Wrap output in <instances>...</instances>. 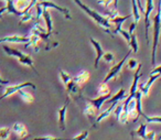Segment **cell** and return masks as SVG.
<instances>
[{
	"instance_id": "cell-15",
	"label": "cell",
	"mask_w": 161,
	"mask_h": 140,
	"mask_svg": "<svg viewBox=\"0 0 161 140\" xmlns=\"http://www.w3.org/2000/svg\"><path fill=\"white\" fill-rule=\"evenodd\" d=\"M112 97V96H99V97H97V98H86V102L87 103H90V104H92L93 106L96 108V110L97 111H99L101 110V108H102V106H103V104L105 102H107L109 98Z\"/></svg>"
},
{
	"instance_id": "cell-21",
	"label": "cell",
	"mask_w": 161,
	"mask_h": 140,
	"mask_svg": "<svg viewBox=\"0 0 161 140\" xmlns=\"http://www.w3.org/2000/svg\"><path fill=\"white\" fill-rule=\"evenodd\" d=\"M41 39L39 38L36 34H30L29 36V42L25 45V49H28V48L32 47L34 49V51L38 52L39 51V42H40Z\"/></svg>"
},
{
	"instance_id": "cell-1",
	"label": "cell",
	"mask_w": 161,
	"mask_h": 140,
	"mask_svg": "<svg viewBox=\"0 0 161 140\" xmlns=\"http://www.w3.org/2000/svg\"><path fill=\"white\" fill-rule=\"evenodd\" d=\"M73 1L78 6V8H80V9L83 10V11L85 12L88 17H91V18H92L93 20L97 23V25H101V27L103 28L107 33H109L110 36H112V38H114V34H113L114 25H113V23L110 22V20L107 18V17L103 16V14H98V12L95 11V10L91 9V8L88 7V6H86L82 0H73Z\"/></svg>"
},
{
	"instance_id": "cell-11",
	"label": "cell",
	"mask_w": 161,
	"mask_h": 140,
	"mask_svg": "<svg viewBox=\"0 0 161 140\" xmlns=\"http://www.w3.org/2000/svg\"><path fill=\"white\" fill-rule=\"evenodd\" d=\"M11 130L14 131V135H16L20 140H25L28 137H29L28 128L22 124V122H14Z\"/></svg>"
},
{
	"instance_id": "cell-38",
	"label": "cell",
	"mask_w": 161,
	"mask_h": 140,
	"mask_svg": "<svg viewBox=\"0 0 161 140\" xmlns=\"http://www.w3.org/2000/svg\"><path fill=\"white\" fill-rule=\"evenodd\" d=\"M154 138H156V132L154 131H148L146 140H154Z\"/></svg>"
},
{
	"instance_id": "cell-41",
	"label": "cell",
	"mask_w": 161,
	"mask_h": 140,
	"mask_svg": "<svg viewBox=\"0 0 161 140\" xmlns=\"http://www.w3.org/2000/svg\"><path fill=\"white\" fill-rule=\"evenodd\" d=\"M7 11V7H3V8H0V19L3 18V12Z\"/></svg>"
},
{
	"instance_id": "cell-7",
	"label": "cell",
	"mask_w": 161,
	"mask_h": 140,
	"mask_svg": "<svg viewBox=\"0 0 161 140\" xmlns=\"http://www.w3.org/2000/svg\"><path fill=\"white\" fill-rule=\"evenodd\" d=\"M154 6H153V0H146V7H145V36L147 44H149V27H150V21L149 17L151 12L153 11Z\"/></svg>"
},
{
	"instance_id": "cell-22",
	"label": "cell",
	"mask_w": 161,
	"mask_h": 140,
	"mask_svg": "<svg viewBox=\"0 0 161 140\" xmlns=\"http://www.w3.org/2000/svg\"><path fill=\"white\" fill-rule=\"evenodd\" d=\"M6 3H7V12H9V14H16V16L18 17H23V12L19 11L18 9L16 8V6H14V0H3Z\"/></svg>"
},
{
	"instance_id": "cell-37",
	"label": "cell",
	"mask_w": 161,
	"mask_h": 140,
	"mask_svg": "<svg viewBox=\"0 0 161 140\" xmlns=\"http://www.w3.org/2000/svg\"><path fill=\"white\" fill-rule=\"evenodd\" d=\"M34 6H36V0H30V3H29V6H28V8L25 10V11H23V16H25V14H27V12L31 11L32 8H33Z\"/></svg>"
},
{
	"instance_id": "cell-24",
	"label": "cell",
	"mask_w": 161,
	"mask_h": 140,
	"mask_svg": "<svg viewBox=\"0 0 161 140\" xmlns=\"http://www.w3.org/2000/svg\"><path fill=\"white\" fill-rule=\"evenodd\" d=\"M18 95L21 97V99L23 100V102H25L27 104H32V103L34 102V97L31 95L30 93H28V92H25V89H21V91L18 92Z\"/></svg>"
},
{
	"instance_id": "cell-36",
	"label": "cell",
	"mask_w": 161,
	"mask_h": 140,
	"mask_svg": "<svg viewBox=\"0 0 161 140\" xmlns=\"http://www.w3.org/2000/svg\"><path fill=\"white\" fill-rule=\"evenodd\" d=\"M114 3V0H97V3H99L101 6H103L105 9H108L109 6Z\"/></svg>"
},
{
	"instance_id": "cell-32",
	"label": "cell",
	"mask_w": 161,
	"mask_h": 140,
	"mask_svg": "<svg viewBox=\"0 0 161 140\" xmlns=\"http://www.w3.org/2000/svg\"><path fill=\"white\" fill-rule=\"evenodd\" d=\"M102 59L104 60V62L108 63V64H109V63L115 62V55L112 53V52H105Z\"/></svg>"
},
{
	"instance_id": "cell-14",
	"label": "cell",
	"mask_w": 161,
	"mask_h": 140,
	"mask_svg": "<svg viewBox=\"0 0 161 140\" xmlns=\"http://www.w3.org/2000/svg\"><path fill=\"white\" fill-rule=\"evenodd\" d=\"M90 41H91V43H92L93 47H94L95 52H96V58H95L94 67H95V69H97V67H98L99 60H101V59L103 58V55H104V53H105V51H104L103 48H102V44L99 43V41H97L96 39L91 38Z\"/></svg>"
},
{
	"instance_id": "cell-19",
	"label": "cell",
	"mask_w": 161,
	"mask_h": 140,
	"mask_svg": "<svg viewBox=\"0 0 161 140\" xmlns=\"http://www.w3.org/2000/svg\"><path fill=\"white\" fill-rule=\"evenodd\" d=\"M117 105H118V104H112L107 109H106V110H104L103 113L99 114L98 117H97V119H96V126H98V124L102 121V120H104L105 118L109 117V116L114 113V110H115V108H116Z\"/></svg>"
},
{
	"instance_id": "cell-8",
	"label": "cell",
	"mask_w": 161,
	"mask_h": 140,
	"mask_svg": "<svg viewBox=\"0 0 161 140\" xmlns=\"http://www.w3.org/2000/svg\"><path fill=\"white\" fill-rule=\"evenodd\" d=\"M66 93L69 95V97H71L72 99L77 100L80 98H82V91H80V86L78 84H76L74 81L69 82V84L65 86Z\"/></svg>"
},
{
	"instance_id": "cell-16",
	"label": "cell",
	"mask_w": 161,
	"mask_h": 140,
	"mask_svg": "<svg viewBox=\"0 0 161 140\" xmlns=\"http://www.w3.org/2000/svg\"><path fill=\"white\" fill-rule=\"evenodd\" d=\"M126 98H127V92H126L125 88H120L114 96H112V97L108 99V103H109L110 105L119 104L120 100H125Z\"/></svg>"
},
{
	"instance_id": "cell-39",
	"label": "cell",
	"mask_w": 161,
	"mask_h": 140,
	"mask_svg": "<svg viewBox=\"0 0 161 140\" xmlns=\"http://www.w3.org/2000/svg\"><path fill=\"white\" fill-rule=\"evenodd\" d=\"M156 74H160L161 75V65L160 66H157L150 72V75H156Z\"/></svg>"
},
{
	"instance_id": "cell-34",
	"label": "cell",
	"mask_w": 161,
	"mask_h": 140,
	"mask_svg": "<svg viewBox=\"0 0 161 140\" xmlns=\"http://www.w3.org/2000/svg\"><path fill=\"white\" fill-rule=\"evenodd\" d=\"M117 33L120 34V36L126 40V42L129 44V42H130V34H129V32L126 31V30H124V29H120V30H118V31H117Z\"/></svg>"
},
{
	"instance_id": "cell-25",
	"label": "cell",
	"mask_w": 161,
	"mask_h": 140,
	"mask_svg": "<svg viewBox=\"0 0 161 140\" xmlns=\"http://www.w3.org/2000/svg\"><path fill=\"white\" fill-rule=\"evenodd\" d=\"M97 95L98 96H110V89L106 83L102 82L97 88Z\"/></svg>"
},
{
	"instance_id": "cell-33",
	"label": "cell",
	"mask_w": 161,
	"mask_h": 140,
	"mask_svg": "<svg viewBox=\"0 0 161 140\" xmlns=\"http://www.w3.org/2000/svg\"><path fill=\"white\" fill-rule=\"evenodd\" d=\"M33 140H72V138H56V137H51V136H44V137L34 138Z\"/></svg>"
},
{
	"instance_id": "cell-3",
	"label": "cell",
	"mask_w": 161,
	"mask_h": 140,
	"mask_svg": "<svg viewBox=\"0 0 161 140\" xmlns=\"http://www.w3.org/2000/svg\"><path fill=\"white\" fill-rule=\"evenodd\" d=\"M31 34H36V36H38L39 38L41 39V40H44L45 42H47V47L44 48L45 51L52 50V49H54V48L58 47V42H51V41L49 40L50 36H51V34L47 33V30L43 29V28L40 25V23H38V22H36V25H34L33 27H32Z\"/></svg>"
},
{
	"instance_id": "cell-12",
	"label": "cell",
	"mask_w": 161,
	"mask_h": 140,
	"mask_svg": "<svg viewBox=\"0 0 161 140\" xmlns=\"http://www.w3.org/2000/svg\"><path fill=\"white\" fill-rule=\"evenodd\" d=\"M29 42V36H20V34H11L0 39V43H27Z\"/></svg>"
},
{
	"instance_id": "cell-40",
	"label": "cell",
	"mask_w": 161,
	"mask_h": 140,
	"mask_svg": "<svg viewBox=\"0 0 161 140\" xmlns=\"http://www.w3.org/2000/svg\"><path fill=\"white\" fill-rule=\"evenodd\" d=\"M3 85H9V81L8 80H3V78H1L0 77V86H3Z\"/></svg>"
},
{
	"instance_id": "cell-31",
	"label": "cell",
	"mask_w": 161,
	"mask_h": 140,
	"mask_svg": "<svg viewBox=\"0 0 161 140\" xmlns=\"http://www.w3.org/2000/svg\"><path fill=\"white\" fill-rule=\"evenodd\" d=\"M34 19H36L34 18V14L31 10V11L27 12L23 17H21V20H20V22H19V25H22V23L28 22V21H30V20H34Z\"/></svg>"
},
{
	"instance_id": "cell-20",
	"label": "cell",
	"mask_w": 161,
	"mask_h": 140,
	"mask_svg": "<svg viewBox=\"0 0 161 140\" xmlns=\"http://www.w3.org/2000/svg\"><path fill=\"white\" fill-rule=\"evenodd\" d=\"M18 61H19V63H20V64L31 67V70H33V71L36 72V74H39L38 71H36V67H34V65H33V60H32V58L30 55H28V54H23L21 58L18 59Z\"/></svg>"
},
{
	"instance_id": "cell-9",
	"label": "cell",
	"mask_w": 161,
	"mask_h": 140,
	"mask_svg": "<svg viewBox=\"0 0 161 140\" xmlns=\"http://www.w3.org/2000/svg\"><path fill=\"white\" fill-rule=\"evenodd\" d=\"M69 97L67 96V98L65 99V103L62 107L58 110V127L62 131L65 130L66 128V110H67V105H69Z\"/></svg>"
},
{
	"instance_id": "cell-5",
	"label": "cell",
	"mask_w": 161,
	"mask_h": 140,
	"mask_svg": "<svg viewBox=\"0 0 161 140\" xmlns=\"http://www.w3.org/2000/svg\"><path fill=\"white\" fill-rule=\"evenodd\" d=\"M131 50L129 49V51L127 52V54H126L125 56H124V59L121 61H119L117 64H115L114 66L112 67V69L109 70V72H108V74L106 75V77L104 78V81H103V83H106L107 84L108 82H109L110 80H113V78H116L117 76L120 74V72H121V70H123V66L125 65V62L127 61V59L129 58V55H130V53H131Z\"/></svg>"
},
{
	"instance_id": "cell-26",
	"label": "cell",
	"mask_w": 161,
	"mask_h": 140,
	"mask_svg": "<svg viewBox=\"0 0 161 140\" xmlns=\"http://www.w3.org/2000/svg\"><path fill=\"white\" fill-rule=\"evenodd\" d=\"M131 6H132V17H134V22L138 23L140 20V11H139L138 5H137L136 0H131Z\"/></svg>"
},
{
	"instance_id": "cell-23",
	"label": "cell",
	"mask_w": 161,
	"mask_h": 140,
	"mask_svg": "<svg viewBox=\"0 0 161 140\" xmlns=\"http://www.w3.org/2000/svg\"><path fill=\"white\" fill-rule=\"evenodd\" d=\"M3 51L6 52V54H7V55L14 56V58H17V59L21 58V56L25 54V53H22L21 51H19V50L12 49V48L7 47V45H3Z\"/></svg>"
},
{
	"instance_id": "cell-6",
	"label": "cell",
	"mask_w": 161,
	"mask_h": 140,
	"mask_svg": "<svg viewBox=\"0 0 161 140\" xmlns=\"http://www.w3.org/2000/svg\"><path fill=\"white\" fill-rule=\"evenodd\" d=\"M39 5L41 7H43V9H55L56 11L61 12L63 16L65 17V19L67 20H71L72 17H71V14H69V10L67 8H64V7H61V6L56 5L54 1H51V0H41Z\"/></svg>"
},
{
	"instance_id": "cell-13",
	"label": "cell",
	"mask_w": 161,
	"mask_h": 140,
	"mask_svg": "<svg viewBox=\"0 0 161 140\" xmlns=\"http://www.w3.org/2000/svg\"><path fill=\"white\" fill-rule=\"evenodd\" d=\"M159 77H161L160 74H156V75H150L149 76V80L147 81L146 83H142V84L138 85V89L142 93V95L145 96H148V94H149V91H150V87L152 86V84H153L154 82H156L157 80H158Z\"/></svg>"
},
{
	"instance_id": "cell-10",
	"label": "cell",
	"mask_w": 161,
	"mask_h": 140,
	"mask_svg": "<svg viewBox=\"0 0 161 140\" xmlns=\"http://www.w3.org/2000/svg\"><path fill=\"white\" fill-rule=\"evenodd\" d=\"M84 114H85V116L87 117V119L92 122V126L97 127L96 126V119H97V117H98L99 114L92 104H90V103L86 102V106H85V108H84Z\"/></svg>"
},
{
	"instance_id": "cell-30",
	"label": "cell",
	"mask_w": 161,
	"mask_h": 140,
	"mask_svg": "<svg viewBox=\"0 0 161 140\" xmlns=\"http://www.w3.org/2000/svg\"><path fill=\"white\" fill-rule=\"evenodd\" d=\"M60 77H61V81H62L63 84H64L65 86H66L69 82L73 81V77H72L69 73H66L64 70H60Z\"/></svg>"
},
{
	"instance_id": "cell-43",
	"label": "cell",
	"mask_w": 161,
	"mask_h": 140,
	"mask_svg": "<svg viewBox=\"0 0 161 140\" xmlns=\"http://www.w3.org/2000/svg\"><path fill=\"white\" fill-rule=\"evenodd\" d=\"M14 140H17V139H14ZM19 140H20V139H19Z\"/></svg>"
},
{
	"instance_id": "cell-29",
	"label": "cell",
	"mask_w": 161,
	"mask_h": 140,
	"mask_svg": "<svg viewBox=\"0 0 161 140\" xmlns=\"http://www.w3.org/2000/svg\"><path fill=\"white\" fill-rule=\"evenodd\" d=\"M11 128L9 127H1L0 128V140H8L11 136Z\"/></svg>"
},
{
	"instance_id": "cell-27",
	"label": "cell",
	"mask_w": 161,
	"mask_h": 140,
	"mask_svg": "<svg viewBox=\"0 0 161 140\" xmlns=\"http://www.w3.org/2000/svg\"><path fill=\"white\" fill-rule=\"evenodd\" d=\"M129 48L134 53H137L139 49L138 40H137V36L135 33L130 34V42H129Z\"/></svg>"
},
{
	"instance_id": "cell-2",
	"label": "cell",
	"mask_w": 161,
	"mask_h": 140,
	"mask_svg": "<svg viewBox=\"0 0 161 140\" xmlns=\"http://www.w3.org/2000/svg\"><path fill=\"white\" fill-rule=\"evenodd\" d=\"M153 25H152V52H151V64L156 65V53L157 48L159 43V36L161 32V0H158V7H157V14L153 17Z\"/></svg>"
},
{
	"instance_id": "cell-35",
	"label": "cell",
	"mask_w": 161,
	"mask_h": 140,
	"mask_svg": "<svg viewBox=\"0 0 161 140\" xmlns=\"http://www.w3.org/2000/svg\"><path fill=\"white\" fill-rule=\"evenodd\" d=\"M138 65H139L138 61L135 60V59H130V60L128 61V63H127V69L128 70H135V69H137V67H138Z\"/></svg>"
},
{
	"instance_id": "cell-28",
	"label": "cell",
	"mask_w": 161,
	"mask_h": 140,
	"mask_svg": "<svg viewBox=\"0 0 161 140\" xmlns=\"http://www.w3.org/2000/svg\"><path fill=\"white\" fill-rule=\"evenodd\" d=\"M147 125L146 124H140L139 128L136 130V135L138 136L139 138H141L142 140H146V137H147Z\"/></svg>"
},
{
	"instance_id": "cell-4",
	"label": "cell",
	"mask_w": 161,
	"mask_h": 140,
	"mask_svg": "<svg viewBox=\"0 0 161 140\" xmlns=\"http://www.w3.org/2000/svg\"><path fill=\"white\" fill-rule=\"evenodd\" d=\"M25 87H31L33 89H36V86L31 82H25V83H21V84H17V85H7L5 87V92H3V96H0V100L5 99V98L9 97V96L14 95V94L18 93L21 89H25Z\"/></svg>"
},
{
	"instance_id": "cell-18",
	"label": "cell",
	"mask_w": 161,
	"mask_h": 140,
	"mask_svg": "<svg viewBox=\"0 0 161 140\" xmlns=\"http://www.w3.org/2000/svg\"><path fill=\"white\" fill-rule=\"evenodd\" d=\"M43 19H44L45 25H47V32L52 36V32H53V22H52V17L50 14V12L47 11V9H43Z\"/></svg>"
},
{
	"instance_id": "cell-42",
	"label": "cell",
	"mask_w": 161,
	"mask_h": 140,
	"mask_svg": "<svg viewBox=\"0 0 161 140\" xmlns=\"http://www.w3.org/2000/svg\"><path fill=\"white\" fill-rule=\"evenodd\" d=\"M158 140H161V135H160V137L158 138Z\"/></svg>"
},
{
	"instance_id": "cell-17",
	"label": "cell",
	"mask_w": 161,
	"mask_h": 140,
	"mask_svg": "<svg viewBox=\"0 0 161 140\" xmlns=\"http://www.w3.org/2000/svg\"><path fill=\"white\" fill-rule=\"evenodd\" d=\"M91 77V74L90 72L85 71V70H83V71H80L78 74H76L75 76L73 77V81L76 83V84H78L80 86V85L85 84L86 82H87L88 80H90Z\"/></svg>"
}]
</instances>
